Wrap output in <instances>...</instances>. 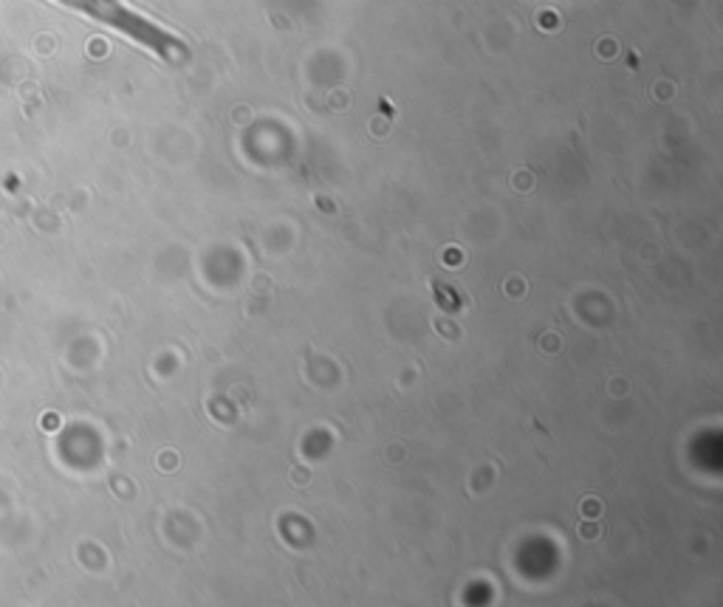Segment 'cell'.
Wrapping results in <instances>:
<instances>
[{
	"label": "cell",
	"mask_w": 723,
	"mask_h": 607,
	"mask_svg": "<svg viewBox=\"0 0 723 607\" xmlns=\"http://www.w3.org/2000/svg\"><path fill=\"white\" fill-rule=\"evenodd\" d=\"M54 3L71 9V12H79L90 20L102 23L108 29L130 37L133 42L142 45V49L153 51L156 57L167 60V62H181V60H186V54H190L184 40H178L167 29H161L150 17L138 14L136 9L125 6L122 0H54Z\"/></svg>",
	"instance_id": "1"
}]
</instances>
